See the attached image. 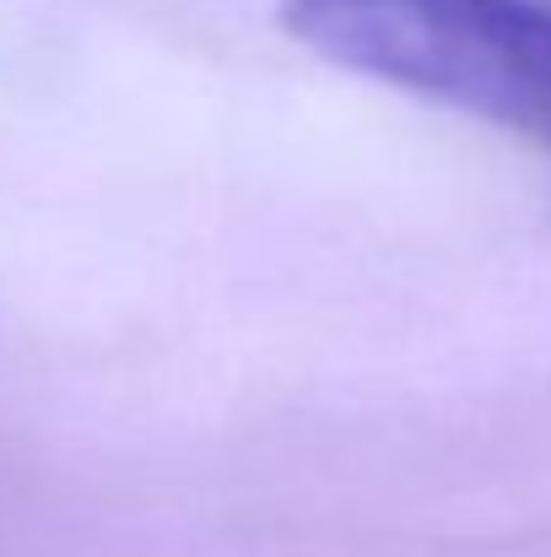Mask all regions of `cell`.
<instances>
[{
    "label": "cell",
    "instance_id": "1",
    "mask_svg": "<svg viewBox=\"0 0 551 557\" xmlns=\"http://www.w3.org/2000/svg\"><path fill=\"white\" fill-rule=\"evenodd\" d=\"M325 60L551 147V0H287Z\"/></svg>",
    "mask_w": 551,
    "mask_h": 557
}]
</instances>
